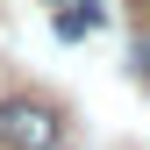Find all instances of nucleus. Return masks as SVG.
<instances>
[{
	"label": "nucleus",
	"instance_id": "nucleus-1",
	"mask_svg": "<svg viewBox=\"0 0 150 150\" xmlns=\"http://www.w3.org/2000/svg\"><path fill=\"white\" fill-rule=\"evenodd\" d=\"M64 122L50 100H0V150H57Z\"/></svg>",
	"mask_w": 150,
	"mask_h": 150
},
{
	"label": "nucleus",
	"instance_id": "nucleus-2",
	"mask_svg": "<svg viewBox=\"0 0 150 150\" xmlns=\"http://www.w3.org/2000/svg\"><path fill=\"white\" fill-rule=\"evenodd\" d=\"M100 22H107V14L93 7V0H64V7H57V36H64V43H79V36H93Z\"/></svg>",
	"mask_w": 150,
	"mask_h": 150
},
{
	"label": "nucleus",
	"instance_id": "nucleus-3",
	"mask_svg": "<svg viewBox=\"0 0 150 150\" xmlns=\"http://www.w3.org/2000/svg\"><path fill=\"white\" fill-rule=\"evenodd\" d=\"M129 64H136V79H150V36H136V50H129Z\"/></svg>",
	"mask_w": 150,
	"mask_h": 150
},
{
	"label": "nucleus",
	"instance_id": "nucleus-4",
	"mask_svg": "<svg viewBox=\"0 0 150 150\" xmlns=\"http://www.w3.org/2000/svg\"><path fill=\"white\" fill-rule=\"evenodd\" d=\"M136 14H143V22H150V0H136Z\"/></svg>",
	"mask_w": 150,
	"mask_h": 150
}]
</instances>
